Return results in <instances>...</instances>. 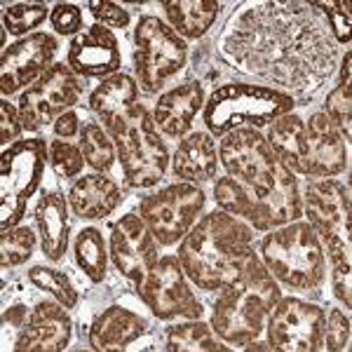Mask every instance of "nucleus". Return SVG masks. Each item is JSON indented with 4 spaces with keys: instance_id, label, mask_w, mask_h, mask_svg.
I'll use <instances>...</instances> for the list:
<instances>
[{
    "instance_id": "obj_3",
    "label": "nucleus",
    "mask_w": 352,
    "mask_h": 352,
    "mask_svg": "<svg viewBox=\"0 0 352 352\" xmlns=\"http://www.w3.org/2000/svg\"><path fill=\"white\" fill-rule=\"evenodd\" d=\"M252 226L228 212L204 214L179 244L186 277L202 292H219L240 277L254 254Z\"/></svg>"
},
{
    "instance_id": "obj_19",
    "label": "nucleus",
    "mask_w": 352,
    "mask_h": 352,
    "mask_svg": "<svg viewBox=\"0 0 352 352\" xmlns=\"http://www.w3.org/2000/svg\"><path fill=\"white\" fill-rule=\"evenodd\" d=\"M73 324L64 305L56 300H43L28 312L24 327L16 336L14 350L21 352H59L71 343Z\"/></svg>"
},
{
    "instance_id": "obj_9",
    "label": "nucleus",
    "mask_w": 352,
    "mask_h": 352,
    "mask_svg": "<svg viewBox=\"0 0 352 352\" xmlns=\"http://www.w3.org/2000/svg\"><path fill=\"white\" fill-rule=\"evenodd\" d=\"M50 160L45 139H21L10 144L0 155V230L19 226L26 204L36 195Z\"/></svg>"
},
{
    "instance_id": "obj_16",
    "label": "nucleus",
    "mask_w": 352,
    "mask_h": 352,
    "mask_svg": "<svg viewBox=\"0 0 352 352\" xmlns=\"http://www.w3.org/2000/svg\"><path fill=\"white\" fill-rule=\"evenodd\" d=\"M113 265L120 270V275L134 282L136 287L144 282V277L157 263V240L153 237L146 221L139 212H129L113 226L111 232V249H109Z\"/></svg>"
},
{
    "instance_id": "obj_33",
    "label": "nucleus",
    "mask_w": 352,
    "mask_h": 352,
    "mask_svg": "<svg viewBox=\"0 0 352 352\" xmlns=\"http://www.w3.org/2000/svg\"><path fill=\"white\" fill-rule=\"evenodd\" d=\"M47 14L50 12L45 3H16L5 10L3 24L8 33H12L16 38H26L31 36L33 28L41 26L47 19Z\"/></svg>"
},
{
    "instance_id": "obj_36",
    "label": "nucleus",
    "mask_w": 352,
    "mask_h": 352,
    "mask_svg": "<svg viewBox=\"0 0 352 352\" xmlns=\"http://www.w3.org/2000/svg\"><path fill=\"white\" fill-rule=\"evenodd\" d=\"M312 8L324 16L329 31L338 45L350 43V14L352 8L348 0H329V3H312Z\"/></svg>"
},
{
    "instance_id": "obj_1",
    "label": "nucleus",
    "mask_w": 352,
    "mask_h": 352,
    "mask_svg": "<svg viewBox=\"0 0 352 352\" xmlns=\"http://www.w3.org/2000/svg\"><path fill=\"white\" fill-rule=\"evenodd\" d=\"M226 54L252 76L308 94L331 76L336 41L312 3H258L230 24Z\"/></svg>"
},
{
    "instance_id": "obj_42",
    "label": "nucleus",
    "mask_w": 352,
    "mask_h": 352,
    "mask_svg": "<svg viewBox=\"0 0 352 352\" xmlns=\"http://www.w3.org/2000/svg\"><path fill=\"white\" fill-rule=\"evenodd\" d=\"M28 312L21 308V305H14V308H8V312H5V322L8 324H14V327H24Z\"/></svg>"
},
{
    "instance_id": "obj_21",
    "label": "nucleus",
    "mask_w": 352,
    "mask_h": 352,
    "mask_svg": "<svg viewBox=\"0 0 352 352\" xmlns=\"http://www.w3.org/2000/svg\"><path fill=\"white\" fill-rule=\"evenodd\" d=\"M122 202L120 186L106 174L80 176L68 190V204L80 219H106Z\"/></svg>"
},
{
    "instance_id": "obj_43",
    "label": "nucleus",
    "mask_w": 352,
    "mask_h": 352,
    "mask_svg": "<svg viewBox=\"0 0 352 352\" xmlns=\"http://www.w3.org/2000/svg\"><path fill=\"white\" fill-rule=\"evenodd\" d=\"M352 54H350V50L345 52V56H343V66H340V82H345V85H352L350 82V68H352Z\"/></svg>"
},
{
    "instance_id": "obj_20",
    "label": "nucleus",
    "mask_w": 352,
    "mask_h": 352,
    "mask_svg": "<svg viewBox=\"0 0 352 352\" xmlns=\"http://www.w3.org/2000/svg\"><path fill=\"white\" fill-rule=\"evenodd\" d=\"M204 109V89L200 82L188 80L164 92L155 104V124L169 139H181L190 132L192 120Z\"/></svg>"
},
{
    "instance_id": "obj_2",
    "label": "nucleus",
    "mask_w": 352,
    "mask_h": 352,
    "mask_svg": "<svg viewBox=\"0 0 352 352\" xmlns=\"http://www.w3.org/2000/svg\"><path fill=\"white\" fill-rule=\"evenodd\" d=\"M223 136L219 157L228 176L214 184L221 212L247 219L256 230H275L303 217L298 179L277 160L265 136L254 127H235Z\"/></svg>"
},
{
    "instance_id": "obj_30",
    "label": "nucleus",
    "mask_w": 352,
    "mask_h": 352,
    "mask_svg": "<svg viewBox=\"0 0 352 352\" xmlns=\"http://www.w3.org/2000/svg\"><path fill=\"white\" fill-rule=\"evenodd\" d=\"M80 151L85 155V162L96 169V174L111 172L113 162L118 157L116 144L99 122H85L80 127Z\"/></svg>"
},
{
    "instance_id": "obj_4",
    "label": "nucleus",
    "mask_w": 352,
    "mask_h": 352,
    "mask_svg": "<svg viewBox=\"0 0 352 352\" xmlns=\"http://www.w3.org/2000/svg\"><path fill=\"white\" fill-rule=\"evenodd\" d=\"M280 298V285L254 252L240 277L217 292L209 324L223 343L247 345L265 331L268 315Z\"/></svg>"
},
{
    "instance_id": "obj_31",
    "label": "nucleus",
    "mask_w": 352,
    "mask_h": 352,
    "mask_svg": "<svg viewBox=\"0 0 352 352\" xmlns=\"http://www.w3.org/2000/svg\"><path fill=\"white\" fill-rule=\"evenodd\" d=\"M36 249V232L28 226H14L0 235V268L10 270L14 265L26 263Z\"/></svg>"
},
{
    "instance_id": "obj_8",
    "label": "nucleus",
    "mask_w": 352,
    "mask_h": 352,
    "mask_svg": "<svg viewBox=\"0 0 352 352\" xmlns=\"http://www.w3.org/2000/svg\"><path fill=\"white\" fill-rule=\"evenodd\" d=\"M303 214L331 268H350V186L336 179L310 181L303 190Z\"/></svg>"
},
{
    "instance_id": "obj_12",
    "label": "nucleus",
    "mask_w": 352,
    "mask_h": 352,
    "mask_svg": "<svg viewBox=\"0 0 352 352\" xmlns=\"http://www.w3.org/2000/svg\"><path fill=\"white\" fill-rule=\"evenodd\" d=\"M82 89L85 85L68 64H52L19 96V116L24 129L38 132L47 127L80 101Z\"/></svg>"
},
{
    "instance_id": "obj_17",
    "label": "nucleus",
    "mask_w": 352,
    "mask_h": 352,
    "mask_svg": "<svg viewBox=\"0 0 352 352\" xmlns=\"http://www.w3.org/2000/svg\"><path fill=\"white\" fill-rule=\"evenodd\" d=\"M348 169V151L343 134L327 113H312L305 120V146L300 155V176L331 179Z\"/></svg>"
},
{
    "instance_id": "obj_15",
    "label": "nucleus",
    "mask_w": 352,
    "mask_h": 352,
    "mask_svg": "<svg viewBox=\"0 0 352 352\" xmlns=\"http://www.w3.org/2000/svg\"><path fill=\"white\" fill-rule=\"evenodd\" d=\"M56 47V38L45 31L19 38L14 45L5 47L0 56V92L10 96L21 87H31L54 64Z\"/></svg>"
},
{
    "instance_id": "obj_22",
    "label": "nucleus",
    "mask_w": 352,
    "mask_h": 352,
    "mask_svg": "<svg viewBox=\"0 0 352 352\" xmlns=\"http://www.w3.org/2000/svg\"><path fill=\"white\" fill-rule=\"evenodd\" d=\"M146 327L148 322L136 312L122 308V305H111L96 317L89 329V345L99 352L124 350L139 336H144Z\"/></svg>"
},
{
    "instance_id": "obj_23",
    "label": "nucleus",
    "mask_w": 352,
    "mask_h": 352,
    "mask_svg": "<svg viewBox=\"0 0 352 352\" xmlns=\"http://www.w3.org/2000/svg\"><path fill=\"white\" fill-rule=\"evenodd\" d=\"M219 151L214 146V136L209 132H190L181 139L179 148L172 157L174 176L184 179L186 184H202L217 176Z\"/></svg>"
},
{
    "instance_id": "obj_14",
    "label": "nucleus",
    "mask_w": 352,
    "mask_h": 352,
    "mask_svg": "<svg viewBox=\"0 0 352 352\" xmlns=\"http://www.w3.org/2000/svg\"><path fill=\"white\" fill-rule=\"evenodd\" d=\"M324 308L300 298H280L265 322L270 350L315 352L324 338Z\"/></svg>"
},
{
    "instance_id": "obj_32",
    "label": "nucleus",
    "mask_w": 352,
    "mask_h": 352,
    "mask_svg": "<svg viewBox=\"0 0 352 352\" xmlns=\"http://www.w3.org/2000/svg\"><path fill=\"white\" fill-rule=\"evenodd\" d=\"M28 282L33 287L43 289V292L52 294L64 308H76L78 305V292L73 289L68 275H64L61 270L50 268V265H33L28 270Z\"/></svg>"
},
{
    "instance_id": "obj_29",
    "label": "nucleus",
    "mask_w": 352,
    "mask_h": 352,
    "mask_svg": "<svg viewBox=\"0 0 352 352\" xmlns=\"http://www.w3.org/2000/svg\"><path fill=\"white\" fill-rule=\"evenodd\" d=\"M76 263L89 282L99 285L106 277V263H109V249H106V240L99 228H82L78 232L76 244Z\"/></svg>"
},
{
    "instance_id": "obj_24",
    "label": "nucleus",
    "mask_w": 352,
    "mask_h": 352,
    "mask_svg": "<svg viewBox=\"0 0 352 352\" xmlns=\"http://www.w3.org/2000/svg\"><path fill=\"white\" fill-rule=\"evenodd\" d=\"M36 226L45 258L59 263L68 247V204L61 192H45L36 204Z\"/></svg>"
},
{
    "instance_id": "obj_41",
    "label": "nucleus",
    "mask_w": 352,
    "mask_h": 352,
    "mask_svg": "<svg viewBox=\"0 0 352 352\" xmlns=\"http://www.w3.org/2000/svg\"><path fill=\"white\" fill-rule=\"evenodd\" d=\"M80 118H78V113L73 111H66L64 116H59L54 120V134L56 139H71V136L80 134Z\"/></svg>"
},
{
    "instance_id": "obj_38",
    "label": "nucleus",
    "mask_w": 352,
    "mask_h": 352,
    "mask_svg": "<svg viewBox=\"0 0 352 352\" xmlns=\"http://www.w3.org/2000/svg\"><path fill=\"white\" fill-rule=\"evenodd\" d=\"M52 28L59 36H76L82 31V10L73 3H56L54 10L50 12Z\"/></svg>"
},
{
    "instance_id": "obj_40",
    "label": "nucleus",
    "mask_w": 352,
    "mask_h": 352,
    "mask_svg": "<svg viewBox=\"0 0 352 352\" xmlns=\"http://www.w3.org/2000/svg\"><path fill=\"white\" fill-rule=\"evenodd\" d=\"M24 132V122H21L19 109H14L10 101H0V141L8 148V144H14Z\"/></svg>"
},
{
    "instance_id": "obj_35",
    "label": "nucleus",
    "mask_w": 352,
    "mask_h": 352,
    "mask_svg": "<svg viewBox=\"0 0 352 352\" xmlns=\"http://www.w3.org/2000/svg\"><path fill=\"white\" fill-rule=\"evenodd\" d=\"M50 164L61 179H73L82 172L85 155L80 146L68 144L66 139H52L50 141Z\"/></svg>"
},
{
    "instance_id": "obj_27",
    "label": "nucleus",
    "mask_w": 352,
    "mask_h": 352,
    "mask_svg": "<svg viewBox=\"0 0 352 352\" xmlns=\"http://www.w3.org/2000/svg\"><path fill=\"white\" fill-rule=\"evenodd\" d=\"M265 141L277 155V160L285 164L287 169H292L294 174H298L300 167V155H303L305 146V120L300 116L287 113V116L277 118L275 122L268 127Z\"/></svg>"
},
{
    "instance_id": "obj_25",
    "label": "nucleus",
    "mask_w": 352,
    "mask_h": 352,
    "mask_svg": "<svg viewBox=\"0 0 352 352\" xmlns=\"http://www.w3.org/2000/svg\"><path fill=\"white\" fill-rule=\"evenodd\" d=\"M136 104H139V82L127 73L104 78L99 87L89 94V109L104 122L106 129L127 116Z\"/></svg>"
},
{
    "instance_id": "obj_26",
    "label": "nucleus",
    "mask_w": 352,
    "mask_h": 352,
    "mask_svg": "<svg viewBox=\"0 0 352 352\" xmlns=\"http://www.w3.org/2000/svg\"><path fill=\"white\" fill-rule=\"evenodd\" d=\"M162 8L169 19V26L181 38L195 41L214 26L221 5L214 0H167V3H162Z\"/></svg>"
},
{
    "instance_id": "obj_39",
    "label": "nucleus",
    "mask_w": 352,
    "mask_h": 352,
    "mask_svg": "<svg viewBox=\"0 0 352 352\" xmlns=\"http://www.w3.org/2000/svg\"><path fill=\"white\" fill-rule=\"evenodd\" d=\"M89 12L94 14L96 24L101 26H113V28H124L129 26V12L124 8H120L118 3H109V0H92L87 5Z\"/></svg>"
},
{
    "instance_id": "obj_6",
    "label": "nucleus",
    "mask_w": 352,
    "mask_h": 352,
    "mask_svg": "<svg viewBox=\"0 0 352 352\" xmlns=\"http://www.w3.org/2000/svg\"><path fill=\"white\" fill-rule=\"evenodd\" d=\"M294 106V96L282 89L232 82L214 89L209 101H204L202 120L212 136H223L240 124H252L254 129L270 127L277 118L292 113Z\"/></svg>"
},
{
    "instance_id": "obj_11",
    "label": "nucleus",
    "mask_w": 352,
    "mask_h": 352,
    "mask_svg": "<svg viewBox=\"0 0 352 352\" xmlns=\"http://www.w3.org/2000/svg\"><path fill=\"white\" fill-rule=\"evenodd\" d=\"M204 202H207V195L200 186L172 184L153 195H146L139 202V217L146 221L157 244L174 247L195 226Z\"/></svg>"
},
{
    "instance_id": "obj_28",
    "label": "nucleus",
    "mask_w": 352,
    "mask_h": 352,
    "mask_svg": "<svg viewBox=\"0 0 352 352\" xmlns=\"http://www.w3.org/2000/svg\"><path fill=\"white\" fill-rule=\"evenodd\" d=\"M167 350L172 352H217L230 350L228 343H223L212 324H204L200 320H188L184 324L167 329Z\"/></svg>"
},
{
    "instance_id": "obj_10",
    "label": "nucleus",
    "mask_w": 352,
    "mask_h": 352,
    "mask_svg": "<svg viewBox=\"0 0 352 352\" xmlns=\"http://www.w3.org/2000/svg\"><path fill=\"white\" fill-rule=\"evenodd\" d=\"M184 38L160 16L146 14L134 28V71L136 82L144 92L155 94L186 64Z\"/></svg>"
},
{
    "instance_id": "obj_34",
    "label": "nucleus",
    "mask_w": 352,
    "mask_h": 352,
    "mask_svg": "<svg viewBox=\"0 0 352 352\" xmlns=\"http://www.w3.org/2000/svg\"><path fill=\"white\" fill-rule=\"evenodd\" d=\"M329 120L338 127V132L345 136V141L352 139V85L338 82L331 92L327 94L324 111Z\"/></svg>"
},
{
    "instance_id": "obj_7",
    "label": "nucleus",
    "mask_w": 352,
    "mask_h": 352,
    "mask_svg": "<svg viewBox=\"0 0 352 352\" xmlns=\"http://www.w3.org/2000/svg\"><path fill=\"white\" fill-rule=\"evenodd\" d=\"M109 132L127 186L151 188L160 184L169 167V153L151 111L144 104H136Z\"/></svg>"
},
{
    "instance_id": "obj_5",
    "label": "nucleus",
    "mask_w": 352,
    "mask_h": 352,
    "mask_svg": "<svg viewBox=\"0 0 352 352\" xmlns=\"http://www.w3.org/2000/svg\"><path fill=\"white\" fill-rule=\"evenodd\" d=\"M261 261L277 282L296 292H312L327 280V254L322 240L305 221L280 226L261 242Z\"/></svg>"
},
{
    "instance_id": "obj_18",
    "label": "nucleus",
    "mask_w": 352,
    "mask_h": 352,
    "mask_svg": "<svg viewBox=\"0 0 352 352\" xmlns=\"http://www.w3.org/2000/svg\"><path fill=\"white\" fill-rule=\"evenodd\" d=\"M66 64L78 78H111L122 64L120 45L111 28L94 24L68 45Z\"/></svg>"
},
{
    "instance_id": "obj_37",
    "label": "nucleus",
    "mask_w": 352,
    "mask_h": 352,
    "mask_svg": "<svg viewBox=\"0 0 352 352\" xmlns=\"http://www.w3.org/2000/svg\"><path fill=\"white\" fill-rule=\"evenodd\" d=\"M350 340V317L340 308L329 310V317L324 320V338L322 348L327 350H345Z\"/></svg>"
},
{
    "instance_id": "obj_13",
    "label": "nucleus",
    "mask_w": 352,
    "mask_h": 352,
    "mask_svg": "<svg viewBox=\"0 0 352 352\" xmlns=\"http://www.w3.org/2000/svg\"><path fill=\"white\" fill-rule=\"evenodd\" d=\"M136 292L157 320H200L204 312L181 268L179 256H162Z\"/></svg>"
}]
</instances>
